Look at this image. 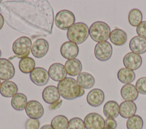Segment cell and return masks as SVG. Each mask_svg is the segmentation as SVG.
Masks as SVG:
<instances>
[{
    "label": "cell",
    "mask_w": 146,
    "mask_h": 129,
    "mask_svg": "<svg viewBox=\"0 0 146 129\" xmlns=\"http://www.w3.org/2000/svg\"><path fill=\"white\" fill-rule=\"evenodd\" d=\"M109 38L112 44L117 46H120L126 43L127 40V35L124 30L115 28L111 31Z\"/></svg>",
    "instance_id": "7402d4cb"
},
{
    "label": "cell",
    "mask_w": 146,
    "mask_h": 129,
    "mask_svg": "<svg viewBox=\"0 0 146 129\" xmlns=\"http://www.w3.org/2000/svg\"><path fill=\"white\" fill-rule=\"evenodd\" d=\"M15 74V68L12 63L8 59L0 58V80L7 81Z\"/></svg>",
    "instance_id": "8fae6325"
},
{
    "label": "cell",
    "mask_w": 146,
    "mask_h": 129,
    "mask_svg": "<svg viewBox=\"0 0 146 129\" xmlns=\"http://www.w3.org/2000/svg\"><path fill=\"white\" fill-rule=\"evenodd\" d=\"M89 35V28L86 24L77 22L71 26L67 32V38L70 41L75 44H82L84 42Z\"/></svg>",
    "instance_id": "3957f363"
},
{
    "label": "cell",
    "mask_w": 146,
    "mask_h": 129,
    "mask_svg": "<svg viewBox=\"0 0 146 129\" xmlns=\"http://www.w3.org/2000/svg\"><path fill=\"white\" fill-rule=\"evenodd\" d=\"M84 123L86 129H103L105 126V120L99 114L91 113L85 116Z\"/></svg>",
    "instance_id": "ba28073f"
},
{
    "label": "cell",
    "mask_w": 146,
    "mask_h": 129,
    "mask_svg": "<svg viewBox=\"0 0 146 129\" xmlns=\"http://www.w3.org/2000/svg\"><path fill=\"white\" fill-rule=\"evenodd\" d=\"M50 77L55 81H61L66 78L67 73L64 65L61 63H55L51 64L48 70Z\"/></svg>",
    "instance_id": "5bb4252c"
},
{
    "label": "cell",
    "mask_w": 146,
    "mask_h": 129,
    "mask_svg": "<svg viewBox=\"0 0 146 129\" xmlns=\"http://www.w3.org/2000/svg\"><path fill=\"white\" fill-rule=\"evenodd\" d=\"M138 93L142 94H146V77H142L139 78L135 85Z\"/></svg>",
    "instance_id": "d6a6232c"
},
{
    "label": "cell",
    "mask_w": 146,
    "mask_h": 129,
    "mask_svg": "<svg viewBox=\"0 0 146 129\" xmlns=\"http://www.w3.org/2000/svg\"><path fill=\"white\" fill-rule=\"evenodd\" d=\"M111 33L110 26L102 21L94 22L89 28V35L95 41L99 43L107 41Z\"/></svg>",
    "instance_id": "277c9868"
},
{
    "label": "cell",
    "mask_w": 146,
    "mask_h": 129,
    "mask_svg": "<svg viewBox=\"0 0 146 129\" xmlns=\"http://www.w3.org/2000/svg\"><path fill=\"white\" fill-rule=\"evenodd\" d=\"M40 122L38 119L29 118L25 123L26 129H39Z\"/></svg>",
    "instance_id": "836d02e7"
},
{
    "label": "cell",
    "mask_w": 146,
    "mask_h": 129,
    "mask_svg": "<svg viewBox=\"0 0 146 129\" xmlns=\"http://www.w3.org/2000/svg\"><path fill=\"white\" fill-rule=\"evenodd\" d=\"M75 22L74 14L67 10L59 11L55 16V23L57 27L62 30H68Z\"/></svg>",
    "instance_id": "8992f818"
},
{
    "label": "cell",
    "mask_w": 146,
    "mask_h": 129,
    "mask_svg": "<svg viewBox=\"0 0 146 129\" xmlns=\"http://www.w3.org/2000/svg\"><path fill=\"white\" fill-rule=\"evenodd\" d=\"M60 54L64 59L71 60L75 59L79 53L78 45L72 41H66L60 47Z\"/></svg>",
    "instance_id": "9a60e30c"
},
{
    "label": "cell",
    "mask_w": 146,
    "mask_h": 129,
    "mask_svg": "<svg viewBox=\"0 0 146 129\" xmlns=\"http://www.w3.org/2000/svg\"><path fill=\"white\" fill-rule=\"evenodd\" d=\"M4 22H5L4 18H3V15H2V14L0 13V30L2 28V27L3 26Z\"/></svg>",
    "instance_id": "74e56055"
},
{
    "label": "cell",
    "mask_w": 146,
    "mask_h": 129,
    "mask_svg": "<svg viewBox=\"0 0 146 129\" xmlns=\"http://www.w3.org/2000/svg\"><path fill=\"white\" fill-rule=\"evenodd\" d=\"M130 50L136 54H143L146 52V39L135 36L133 37L129 43Z\"/></svg>",
    "instance_id": "ac0fdd59"
},
{
    "label": "cell",
    "mask_w": 146,
    "mask_h": 129,
    "mask_svg": "<svg viewBox=\"0 0 146 129\" xmlns=\"http://www.w3.org/2000/svg\"><path fill=\"white\" fill-rule=\"evenodd\" d=\"M1 80H0V87H1Z\"/></svg>",
    "instance_id": "7bdbcfd3"
},
{
    "label": "cell",
    "mask_w": 146,
    "mask_h": 129,
    "mask_svg": "<svg viewBox=\"0 0 146 129\" xmlns=\"http://www.w3.org/2000/svg\"><path fill=\"white\" fill-rule=\"evenodd\" d=\"M126 126L127 129H142L143 127V119L138 115H134L128 119Z\"/></svg>",
    "instance_id": "4dcf8cb0"
},
{
    "label": "cell",
    "mask_w": 146,
    "mask_h": 129,
    "mask_svg": "<svg viewBox=\"0 0 146 129\" xmlns=\"http://www.w3.org/2000/svg\"><path fill=\"white\" fill-rule=\"evenodd\" d=\"M142 19L143 15L140 10L133 9L129 12L128 20L132 26L137 27L142 22Z\"/></svg>",
    "instance_id": "f1b7e54d"
},
{
    "label": "cell",
    "mask_w": 146,
    "mask_h": 129,
    "mask_svg": "<svg viewBox=\"0 0 146 129\" xmlns=\"http://www.w3.org/2000/svg\"><path fill=\"white\" fill-rule=\"evenodd\" d=\"M25 112L29 118L38 119L43 116L44 109L42 104L38 101L31 100L27 102Z\"/></svg>",
    "instance_id": "30bf717a"
},
{
    "label": "cell",
    "mask_w": 146,
    "mask_h": 129,
    "mask_svg": "<svg viewBox=\"0 0 146 129\" xmlns=\"http://www.w3.org/2000/svg\"><path fill=\"white\" fill-rule=\"evenodd\" d=\"M62 100L59 99L58 101L55 102L54 103L50 105V106H49V109L50 110H56L60 107V106L62 105Z\"/></svg>",
    "instance_id": "8d00e7d4"
},
{
    "label": "cell",
    "mask_w": 146,
    "mask_h": 129,
    "mask_svg": "<svg viewBox=\"0 0 146 129\" xmlns=\"http://www.w3.org/2000/svg\"><path fill=\"white\" fill-rule=\"evenodd\" d=\"M0 11L9 27L33 38L52 33L54 11L47 1H1Z\"/></svg>",
    "instance_id": "6da1fadb"
},
{
    "label": "cell",
    "mask_w": 146,
    "mask_h": 129,
    "mask_svg": "<svg viewBox=\"0 0 146 129\" xmlns=\"http://www.w3.org/2000/svg\"><path fill=\"white\" fill-rule=\"evenodd\" d=\"M40 129H54L51 124H44Z\"/></svg>",
    "instance_id": "f35d334b"
},
{
    "label": "cell",
    "mask_w": 146,
    "mask_h": 129,
    "mask_svg": "<svg viewBox=\"0 0 146 129\" xmlns=\"http://www.w3.org/2000/svg\"><path fill=\"white\" fill-rule=\"evenodd\" d=\"M112 54V47L107 41L98 43L95 46L94 55L100 61L108 60Z\"/></svg>",
    "instance_id": "52a82bcc"
},
{
    "label": "cell",
    "mask_w": 146,
    "mask_h": 129,
    "mask_svg": "<svg viewBox=\"0 0 146 129\" xmlns=\"http://www.w3.org/2000/svg\"><path fill=\"white\" fill-rule=\"evenodd\" d=\"M60 94L58 88L54 85L46 86L42 91V98L48 104H53L60 99Z\"/></svg>",
    "instance_id": "e0dca14e"
},
{
    "label": "cell",
    "mask_w": 146,
    "mask_h": 129,
    "mask_svg": "<svg viewBox=\"0 0 146 129\" xmlns=\"http://www.w3.org/2000/svg\"><path fill=\"white\" fill-rule=\"evenodd\" d=\"M123 63L125 68L135 70L141 66L142 64V59L139 55L132 52H129L124 56Z\"/></svg>",
    "instance_id": "4fadbf2b"
},
{
    "label": "cell",
    "mask_w": 146,
    "mask_h": 129,
    "mask_svg": "<svg viewBox=\"0 0 146 129\" xmlns=\"http://www.w3.org/2000/svg\"><path fill=\"white\" fill-rule=\"evenodd\" d=\"M118 80L124 84H130L133 82L135 78V73L132 70L127 68H123L119 70L117 74Z\"/></svg>",
    "instance_id": "4316f807"
},
{
    "label": "cell",
    "mask_w": 146,
    "mask_h": 129,
    "mask_svg": "<svg viewBox=\"0 0 146 129\" xmlns=\"http://www.w3.org/2000/svg\"><path fill=\"white\" fill-rule=\"evenodd\" d=\"M136 110V105L133 101H125L119 105V114L124 118H129L133 116Z\"/></svg>",
    "instance_id": "ffe728a7"
},
{
    "label": "cell",
    "mask_w": 146,
    "mask_h": 129,
    "mask_svg": "<svg viewBox=\"0 0 146 129\" xmlns=\"http://www.w3.org/2000/svg\"><path fill=\"white\" fill-rule=\"evenodd\" d=\"M1 51L0 49V57H1Z\"/></svg>",
    "instance_id": "b9f144b4"
},
{
    "label": "cell",
    "mask_w": 146,
    "mask_h": 129,
    "mask_svg": "<svg viewBox=\"0 0 146 129\" xmlns=\"http://www.w3.org/2000/svg\"><path fill=\"white\" fill-rule=\"evenodd\" d=\"M31 40L27 36H21L14 41L12 45V50L18 58L23 59L29 56L31 50Z\"/></svg>",
    "instance_id": "5b68a950"
},
{
    "label": "cell",
    "mask_w": 146,
    "mask_h": 129,
    "mask_svg": "<svg viewBox=\"0 0 146 129\" xmlns=\"http://www.w3.org/2000/svg\"><path fill=\"white\" fill-rule=\"evenodd\" d=\"M103 113L107 118H116L119 114V106L115 101H107L103 106Z\"/></svg>",
    "instance_id": "d4e9b609"
},
{
    "label": "cell",
    "mask_w": 146,
    "mask_h": 129,
    "mask_svg": "<svg viewBox=\"0 0 146 129\" xmlns=\"http://www.w3.org/2000/svg\"><path fill=\"white\" fill-rule=\"evenodd\" d=\"M120 94L125 101H134L137 98L139 93L134 85L132 84H126L121 88Z\"/></svg>",
    "instance_id": "d6986e66"
},
{
    "label": "cell",
    "mask_w": 146,
    "mask_h": 129,
    "mask_svg": "<svg viewBox=\"0 0 146 129\" xmlns=\"http://www.w3.org/2000/svg\"><path fill=\"white\" fill-rule=\"evenodd\" d=\"M103 129H112V128H107V127H104Z\"/></svg>",
    "instance_id": "60d3db41"
},
{
    "label": "cell",
    "mask_w": 146,
    "mask_h": 129,
    "mask_svg": "<svg viewBox=\"0 0 146 129\" xmlns=\"http://www.w3.org/2000/svg\"><path fill=\"white\" fill-rule=\"evenodd\" d=\"M84 121L80 118L74 117L68 121L67 129H85Z\"/></svg>",
    "instance_id": "1f68e13d"
},
{
    "label": "cell",
    "mask_w": 146,
    "mask_h": 129,
    "mask_svg": "<svg viewBox=\"0 0 146 129\" xmlns=\"http://www.w3.org/2000/svg\"><path fill=\"white\" fill-rule=\"evenodd\" d=\"M18 89L16 84L11 81H4L1 83L0 94L4 97H13L18 92Z\"/></svg>",
    "instance_id": "44dd1931"
},
{
    "label": "cell",
    "mask_w": 146,
    "mask_h": 129,
    "mask_svg": "<svg viewBox=\"0 0 146 129\" xmlns=\"http://www.w3.org/2000/svg\"><path fill=\"white\" fill-rule=\"evenodd\" d=\"M49 48L48 41L42 38L36 39L31 47V53L36 58H42L47 53Z\"/></svg>",
    "instance_id": "7c38bea8"
},
{
    "label": "cell",
    "mask_w": 146,
    "mask_h": 129,
    "mask_svg": "<svg viewBox=\"0 0 146 129\" xmlns=\"http://www.w3.org/2000/svg\"><path fill=\"white\" fill-rule=\"evenodd\" d=\"M68 124V120L67 118L63 115L55 116L51 122V126L54 129H66Z\"/></svg>",
    "instance_id": "f546056e"
},
{
    "label": "cell",
    "mask_w": 146,
    "mask_h": 129,
    "mask_svg": "<svg viewBox=\"0 0 146 129\" xmlns=\"http://www.w3.org/2000/svg\"><path fill=\"white\" fill-rule=\"evenodd\" d=\"M136 33L138 36L146 39V21H143L136 27Z\"/></svg>",
    "instance_id": "e575fe53"
},
{
    "label": "cell",
    "mask_w": 146,
    "mask_h": 129,
    "mask_svg": "<svg viewBox=\"0 0 146 129\" xmlns=\"http://www.w3.org/2000/svg\"><path fill=\"white\" fill-rule=\"evenodd\" d=\"M60 95L64 99L72 100L79 97L81 87L73 78L66 77L58 84Z\"/></svg>",
    "instance_id": "7a4b0ae2"
},
{
    "label": "cell",
    "mask_w": 146,
    "mask_h": 129,
    "mask_svg": "<svg viewBox=\"0 0 146 129\" xmlns=\"http://www.w3.org/2000/svg\"><path fill=\"white\" fill-rule=\"evenodd\" d=\"M85 93V91H84V89L82 88H80V93H79V97L82 96Z\"/></svg>",
    "instance_id": "ab89813d"
},
{
    "label": "cell",
    "mask_w": 146,
    "mask_h": 129,
    "mask_svg": "<svg viewBox=\"0 0 146 129\" xmlns=\"http://www.w3.org/2000/svg\"><path fill=\"white\" fill-rule=\"evenodd\" d=\"M35 62L34 60L30 57L22 59L19 63V70L25 74L30 73L35 69Z\"/></svg>",
    "instance_id": "83f0119b"
},
{
    "label": "cell",
    "mask_w": 146,
    "mask_h": 129,
    "mask_svg": "<svg viewBox=\"0 0 146 129\" xmlns=\"http://www.w3.org/2000/svg\"><path fill=\"white\" fill-rule=\"evenodd\" d=\"M48 72L43 68L36 67L30 73L31 81L36 85L43 86L49 81Z\"/></svg>",
    "instance_id": "9c48e42d"
},
{
    "label": "cell",
    "mask_w": 146,
    "mask_h": 129,
    "mask_svg": "<svg viewBox=\"0 0 146 129\" xmlns=\"http://www.w3.org/2000/svg\"><path fill=\"white\" fill-rule=\"evenodd\" d=\"M64 67L67 74L71 76H75L81 73L82 64L79 60L75 58L66 61Z\"/></svg>",
    "instance_id": "603a6c76"
},
{
    "label": "cell",
    "mask_w": 146,
    "mask_h": 129,
    "mask_svg": "<svg viewBox=\"0 0 146 129\" xmlns=\"http://www.w3.org/2000/svg\"><path fill=\"white\" fill-rule=\"evenodd\" d=\"M76 81L78 85L84 89H88L95 84V78L92 74L88 72H81L77 77Z\"/></svg>",
    "instance_id": "cb8c5ba5"
},
{
    "label": "cell",
    "mask_w": 146,
    "mask_h": 129,
    "mask_svg": "<svg viewBox=\"0 0 146 129\" xmlns=\"http://www.w3.org/2000/svg\"><path fill=\"white\" fill-rule=\"evenodd\" d=\"M104 94L103 90L95 88L89 91L87 95V102L92 107H98L100 106L104 100Z\"/></svg>",
    "instance_id": "2e32d148"
},
{
    "label": "cell",
    "mask_w": 146,
    "mask_h": 129,
    "mask_svg": "<svg viewBox=\"0 0 146 129\" xmlns=\"http://www.w3.org/2000/svg\"><path fill=\"white\" fill-rule=\"evenodd\" d=\"M27 104V97L23 93H17L14 95L11 100L12 107L17 111L23 110Z\"/></svg>",
    "instance_id": "484cf974"
},
{
    "label": "cell",
    "mask_w": 146,
    "mask_h": 129,
    "mask_svg": "<svg viewBox=\"0 0 146 129\" xmlns=\"http://www.w3.org/2000/svg\"><path fill=\"white\" fill-rule=\"evenodd\" d=\"M117 122L114 118H107L105 120V126L106 127L115 129L117 127Z\"/></svg>",
    "instance_id": "d590c367"
}]
</instances>
